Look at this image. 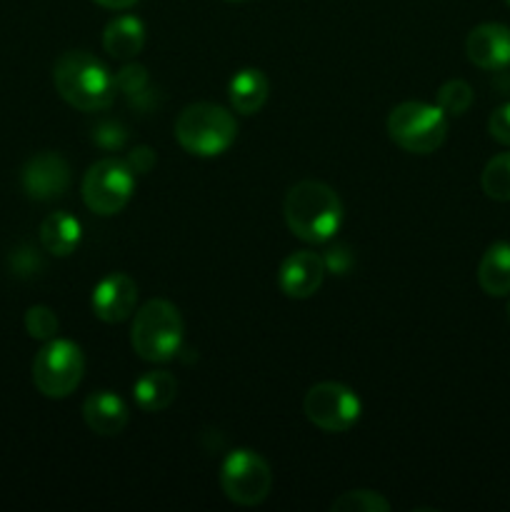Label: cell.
Returning a JSON list of instances; mask_svg holds the SVG:
<instances>
[{"instance_id": "cell-16", "label": "cell", "mask_w": 510, "mask_h": 512, "mask_svg": "<svg viewBox=\"0 0 510 512\" xmlns=\"http://www.w3.org/2000/svg\"><path fill=\"white\" fill-rule=\"evenodd\" d=\"M145 28L135 15H120L105 25L103 48L110 58L130 60L143 50Z\"/></svg>"}, {"instance_id": "cell-13", "label": "cell", "mask_w": 510, "mask_h": 512, "mask_svg": "<svg viewBox=\"0 0 510 512\" xmlns=\"http://www.w3.org/2000/svg\"><path fill=\"white\" fill-rule=\"evenodd\" d=\"M325 278V260L310 250H298L288 255L280 265L278 285L288 298L305 300L318 293Z\"/></svg>"}, {"instance_id": "cell-17", "label": "cell", "mask_w": 510, "mask_h": 512, "mask_svg": "<svg viewBox=\"0 0 510 512\" xmlns=\"http://www.w3.org/2000/svg\"><path fill=\"white\" fill-rule=\"evenodd\" d=\"M268 93L270 83L268 78H265L263 70L258 68L238 70L228 83L230 103H233V108L243 115L258 113L265 105V100H268Z\"/></svg>"}, {"instance_id": "cell-2", "label": "cell", "mask_w": 510, "mask_h": 512, "mask_svg": "<svg viewBox=\"0 0 510 512\" xmlns=\"http://www.w3.org/2000/svg\"><path fill=\"white\" fill-rule=\"evenodd\" d=\"M53 83L60 98L75 110L95 113L115 100V78L88 50H68L53 65Z\"/></svg>"}, {"instance_id": "cell-23", "label": "cell", "mask_w": 510, "mask_h": 512, "mask_svg": "<svg viewBox=\"0 0 510 512\" xmlns=\"http://www.w3.org/2000/svg\"><path fill=\"white\" fill-rule=\"evenodd\" d=\"M25 330H28L30 338L48 343V340L58 335V318H55V313L48 305H33L25 313Z\"/></svg>"}, {"instance_id": "cell-19", "label": "cell", "mask_w": 510, "mask_h": 512, "mask_svg": "<svg viewBox=\"0 0 510 512\" xmlns=\"http://www.w3.org/2000/svg\"><path fill=\"white\" fill-rule=\"evenodd\" d=\"M80 235H83V230H80L78 218H73L65 210L50 213L40 223V243L50 255H58V258L75 253V248L80 245Z\"/></svg>"}, {"instance_id": "cell-4", "label": "cell", "mask_w": 510, "mask_h": 512, "mask_svg": "<svg viewBox=\"0 0 510 512\" xmlns=\"http://www.w3.org/2000/svg\"><path fill=\"white\" fill-rule=\"evenodd\" d=\"M238 123L225 108L215 103H193L175 120V138L198 158H215L235 143Z\"/></svg>"}, {"instance_id": "cell-24", "label": "cell", "mask_w": 510, "mask_h": 512, "mask_svg": "<svg viewBox=\"0 0 510 512\" xmlns=\"http://www.w3.org/2000/svg\"><path fill=\"white\" fill-rule=\"evenodd\" d=\"M488 133L493 135V140H498V143L510 145V103L493 110V115H490L488 120Z\"/></svg>"}, {"instance_id": "cell-9", "label": "cell", "mask_w": 510, "mask_h": 512, "mask_svg": "<svg viewBox=\"0 0 510 512\" xmlns=\"http://www.w3.org/2000/svg\"><path fill=\"white\" fill-rule=\"evenodd\" d=\"M305 418L323 433H345L360 420V398L343 383H318L305 393Z\"/></svg>"}, {"instance_id": "cell-21", "label": "cell", "mask_w": 510, "mask_h": 512, "mask_svg": "<svg viewBox=\"0 0 510 512\" xmlns=\"http://www.w3.org/2000/svg\"><path fill=\"white\" fill-rule=\"evenodd\" d=\"M473 98V88L465 80H448L438 90V108L445 115H455L458 118V115L468 113V108L473 105Z\"/></svg>"}, {"instance_id": "cell-27", "label": "cell", "mask_w": 510, "mask_h": 512, "mask_svg": "<svg viewBox=\"0 0 510 512\" xmlns=\"http://www.w3.org/2000/svg\"><path fill=\"white\" fill-rule=\"evenodd\" d=\"M508 320H510V303H508Z\"/></svg>"}, {"instance_id": "cell-1", "label": "cell", "mask_w": 510, "mask_h": 512, "mask_svg": "<svg viewBox=\"0 0 510 512\" xmlns=\"http://www.w3.org/2000/svg\"><path fill=\"white\" fill-rule=\"evenodd\" d=\"M285 223L305 243H328L343 223V203L330 185L300 180L288 190L283 203Z\"/></svg>"}, {"instance_id": "cell-11", "label": "cell", "mask_w": 510, "mask_h": 512, "mask_svg": "<svg viewBox=\"0 0 510 512\" xmlns=\"http://www.w3.org/2000/svg\"><path fill=\"white\" fill-rule=\"evenodd\" d=\"M135 303H138V285L125 273H110L108 278L100 280L93 288V305L95 318L103 323H123L133 315Z\"/></svg>"}, {"instance_id": "cell-18", "label": "cell", "mask_w": 510, "mask_h": 512, "mask_svg": "<svg viewBox=\"0 0 510 512\" xmlns=\"http://www.w3.org/2000/svg\"><path fill=\"white\" fill-rule=\"evenodd\" d=\"M175 393H178V380L168 370H153V373L140 375L133 385L135 403L145 413H163L175 400Z\"/></svg>"}, {"instance_id": "cell-10", "label": "cell", "mask_w": 510, "mask_h": 512, "mask_svg": "<svg viewBox=\"0 0 510 512\" xmlns=\"http://www.w3.org/2000/svg\"><path fill=\"white\" fill-rule=\"evenodd\" d=\"M25 195L38 203H50L55 198H63L70 185V165L65 163L63 155L53 150L35 153L20 173Z\"/></svg>"}, {"instance_id": "cell-3", "label": "cell", "mask_w": 510, "mask_h": 512, "mask_svg": "<svg viewBox=\"0 0 510 512\" xmlns=\"http://www.w3.org/2000/svg\"><path fill=\"white\" fill-rule=\"evenodd\" d=\"M130 345L148 363H168L183 348V318L168 300H148L135 313Z\"/></svg>"}, {"instance_id": "cell-5", "label": "cell", "mask_w": 510, "mask_h": 512, "mask_svg": "<svg viewBox=\"0 0 510 512\" xmlns=\"http://www.w3.org/2000/svg\"><path fill=\"white\" fill-rule=\"evenodd\" d=\"M388 135L398 148L415 155L435 153L448 138V118L438 105L408 100L390 110Z\"/></svg>"}, {"instance_id": "cell-14", "label": "cell", "mask_w": 510, "mask_h": 512, "mask_svg": "<svg viewBox=\"0 0 510 512\" xmlns=\"http://www.w3.org/2000/svg\"><path fill=\"white\" fill-rule=\"evenodd\" d=\"M128 418V405L110 390H98V393L88 395L83 403V420L95 435H105V438L120 435L128 425Z\"/></svg>"}, {"instance_id": "cell-12", "label": "cell", "mask_w": 510, "mask_h": 512, "mask_svg": "<svg viewBox=\"0 0 510 512\" xmlns=\"http://www.w3.org/2000/svg\"><path fill=\"white\" fill-rule=\"evenodd\" d=\"M465 53L470 63L483 70L510 68V28L503 23L475 25L465 40Z\"/></svg>"}, {"instance_id": "cell-20", "label": "cell", "mask_w": 510, "mask_h": 512, "mask_svg": "<svg viewBox=\"0 0 510 512\" xmlns=\"http://www.w3.org/2000/svg\"><path fill=\"white\" fill-rule=\"evenodd\" d=\"M483 193L498 203H510V153H500L488 160L480 175Z\"/></svg>"}, {"instance_id": "cell-28", "label": "cell", "mask_w": 510, "mask_h": 512, "mask_svg": "<svg viewBox=\"0 0 510 512\" xmlns=\"http://www.w3.org/2000/svg\"><path fill=\"white\" fill-rule=\"evenodd\" d=\"M505 3H508V5H510V0H505Z\"/></svg>"}, {"instance_id": "cell-26", "label": "cell", "mask_w": 510, "mask_h": 512, "mask_svg": "<svg viewBox=\"0 0 510 512\" xmlns=\"http://www.w3.org/2000/svg\"><path fill=\"white\" fill-rule=\"evenodd\" d=\"M95 3L103 5V8H108V10H128V8H133L138 0H95Z\"/></svg>"}, {"instance_id": "cell-6", "label": "cell", "mask_w": 510, "mask_h": 512, "mask_svg": "<svg viewBox=\"0 0 510 512\" xmlns=\"http://www.w3.org/2000/svg\"><path fill=\"white\" fill-rule=\"evenodd\" d=\"M83 373V350L73 340H48L33 360V383L45 398H68L80 385Z\"/></svg>"}, {"instance_id": "cell-25", "label": "cell", "mask_w": 510, "mask_h": 512, "mask_svg": "<svg viewBox=\"0 0 510 512\" xmlns=\"http://www.w3.org/2000/svg\"><path fill=\"white\" fill-rule=\"evenodd\" d=\"M145 78H148V75H145L143 65H125L118 73V78H115V85H118L120 90H125V93H138L145 85Z\"/></svg>"}, {"instance_id": "cell-15", "label": "cell", "mask_w": 510, "mask_h": 512, "mask_svg": "<svg viewBox=\"0 0 510 512\" xmlns=\"http://www.w3.org/2000/svg\"><path fill=\"white\" fill-rule=\"evenodd\" d=\"M478 285L490 298L510 295V243L498 240L485 250L478 265Z\"/></svg>"}, {"instance_id": "cell-8", "label": "cell", "mask_w": 510, "mask_h": 512, "mask_svg": "<svg viewBox=\"0 0 510 512\" xmlns=\"http://www.w3.org/2000/svg\"><path fill=\"white\" fill-rule=\"evenodd\" d=\"M135 190L133 168L123 160L105 158L90 165L83 178V200L93 213L115 215L130 203Z\"/></svg>"}, {"instance_id": "cell-22", "label": "cell", "mask_w": 510, "mask_h": 512, "mask_svg": "<svg viewBox=\"0 0 510 512\" xmlns=\"http://www.w3.org/2000/svg\"><path fill=\"white\" fill-rule=\"evenodd\" d=\"M330 510L338 512H388L390 503L380 493L373 490H350L343 493L338 500L330 503Z\"/></svg>"}, {"instance_id": "cell-7", "label": "cell", "mask_w": 510, "mask_h": 512, "mask_svg": "<svg viewBox=\"0 0 510 512\" xmlns=\"http://www.w3.org/2000/svg\"><path fill=\"white\" fill-rule=\"evenodd\" d=\"M220 488L230 503L253 508L268 498L273 488V473L263 455L240 448L225 458L220 468Z\"/></svg>"}]
</instances>
